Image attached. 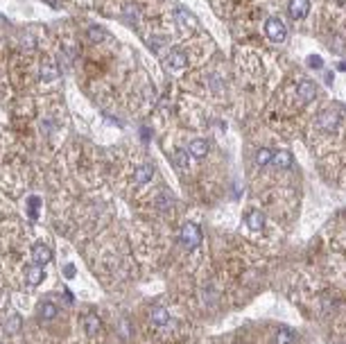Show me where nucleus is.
I'll return each mask as SVG.
<instances>
[{
  "label": "nucleus",
  "instance_id": "4",
  "mask_svg": "<svg viewBox=\"0 0 346 344\" xmlns=\"http://www.w3.org/2000/svg\"><path fill=\"white\" fill-rule=\"evenodd\" d=\"M288 11L294 21H303L310 11V0H290Z\"/></svg>",
  "mask_w": 346,
  "mask_h": 344
},
{
  "label": "nucleus",
  "instance_id": "14",
  "mask_svg": "<svg viewBox=\"0 0 346 344\" xmlns=\"http://www.w3.org/2000/svg\"><path fill=\"white\" fill-rule=\"evenodd\" d=\"M2 326H5V331L9 335H16L18 331H21V326H23L21 315H18V312H9V315L5 317V324H2Z\"/></svg>",
  "mask_w": 346,
  "mask_h": 344
},
{
  "label": "nucleus",
  "instance_id": "3",
  "mask_svg": "<svg viewBox=\"0 0 346 344\" xmlns=\"http://www.w3.org/2000/svg\"><path fill=\"white\" fill-rule=\"evenodd\" d=\"M297 95H299V100L301 102H312L314 97H317V86H314V82H310V80H301L299 82V86H297Z\"/></svg>",
  "mask_w": 346,
  "mask_h": 344
},
{
  "label": "nucleus",
  "instance_id": "7",
  "mask_svg": "<svg viewBox=\"0 0 346 344\" xmlns=\"http://www.w3.org/2000/svg\"><path fill=\"white\" fill-rule=\"evenodd\" d=\"M174 18L179 21V25L186 27V30H195V27H197V18L192 16L186 7H174Z\"/></svg>",
  "mask_w": 346,
  "mask_h": 344
},
{
  "label": "nucleus",
  "instance_id": "24",
  "mask_svg": "<svg viewBox=\"0 0 346 344\" xmlns=\"http://www.w3.org/2000/svg\"><path fill=\"white\" fill-rule=\"evenodd\" d=\"M75 274H77V269H75V265H73V263H66V265H64V276H68V279H73Z\"/></svg>",
  "mask_w": 346,
  "mask_h": 344
},
{
  "label": "nucleus",
  "instance_id": "21",
  "mask_svg": "<svg viewBox=\"0 0 346 344\" xmlns=\"http://www.w3.org/2000/svg\"><path fill=\"white\" fill-rule=\"evenodd\" d=\"M39 206H41V199H39L37 195H32V197L27 199V213H30L32 220H37V217H39Z\"/></svg>",
  "mask_w": 346,
  "mask_h": 344
},
{
  "label": "nucleus",
  "instance_id": "11",
  "mask_svg": "<svg viewBox=\"0 0 346 344\" xmlns=\"http://www.w3.org/2000/svg\"><path fill=\"white\" fill-rule=\"evenodd\" d=\"M165 64H168V68L179 70V68H183V66L188 64V57L181 52V50H172V52L165 57Z\"/></svg>",
  "mask_w": 346,
  "mask_h": 344
},
{
  "label": "nucleus",
  "instance_id": "6",
  "mask_svg": "<svg viewBox=\"0 0 346 344\" xmlns=\"http://www.w3.org/2000/svg\"><path fill=\"white\" fill-rule=\"evenodd\" d=\"M32 260L37 265H45L52 260V252H50L48 245H43V242H37L32 247Z\"/></svg>",
  "mask_w": 346,
  "mask_h": 344
},
{
  "label": "nucleus",
  "instance_id": "10",
  "mask_svg": "<svg viewBox=\"0 0 346 344\" xmlns=\"http://www.w3.org/2000/svg\"><path fill=\"white\" fill-rule=\"evenodd\" d=\"M45 279V269H43V265H30V267L25 269V281L27 285H39L41 281Z\"/></svg>",
  "mask_w": 346,
  "mask_h": 344
},
{
  "label": "nucleus",
  "instance_id": "19",
  "mask_svg": "<svg viewBox=\"0 0 346 344\" xmlns=\"http://www.w3.org/2000/svg\"><path fill=\"white\" fill-rule=\"evenodd\" d=\"M256 161H258V166H269V163L274 161V150L272 147H262V150H258Z\"/></svg>",
  "mask_w": 346,
  "mask_h": 344
},
{
  "label": "nucleus",
  "instance_id": "16",
  "mask_svg": "<svg viewBox=\"0 0 346 344\" xmlns=\"http://www.w3.org/2000/svg\"><path fill=\"white\" fill-rule=\"evenodd\" d=\"M149 319H152V324H156V326H165V324L170 322V312L165 310V308L156 306L149 310Z\"/></svg>",
  "mask_w": 346,
  "mask_h": 344
},
{
  "label": "nucleus",
  "instance_id": "25",
  "mask_svg": "<svg viewBox=\"0 0 346 344\" xmlns=\"http://www.w3.org/2000/svg\"><path fill=\"white\" fill-rule=\"evenodd\" d=\"M308 64H310V68H321V64H324V61H321V57H314V54H310Z\"/></svg>",
  "mask_w": 346,
  "mask_h": 344
},
{
  "label": "nucleus",
  "instance_id": "15",
  "mask_svg": "<svg viewBox=\"0 0 346 344\" xmlns=\"http://www.w3.org/2000/svg\"><path fill=\"white\" fill-rule=\"evenodd\" d=\"M37 315L41 319H54L57 317V306H54L52 301H41V303H39V308H37Z\"/></svg>",
  "mask_w": 346,
  "mask_h": 344
},
{
  "label": "nucleus",
  "instance_id": "22",
  "mask_svg": "<svg viewBox=\"0 0 346 344\" xmlns=\"http://www.w3.org/2000/svg\"><path fill=\"white\" fill-rule=\"evenodd\" d=\"M276 342L278 344H292L294 342V333L290 331V328H281L276 333Z\"/></svg>",
  "mask_w": 346,
  "mask_h": 344
},
{
  "label": "nucleus",
  "instance_id": "2",
  "mask_svg": "<svg viewBox=\"0 0 346 344\" xmlns=\"http://www.w3.org/2000/svg\"><path fill=\"white\" fill-rule=\"evenodd\" d=\"M181 242H183V247L188 249H195L202 245V229H199L197 224H183L181 229Z\"/></svg>",
  "mask_w": 346,
  "mask_h": 344
},
{
  "label": "nucleus",
  "instance_id": "13",
  "mask_svg": "<svg viewBox=\"0 0 346 344\" xmlns=\"http://www.w3.org/2000/svg\"><path fill=\"white\" fill-rule=\"evenodd\" d=\"M82 326H84V333L91 335V338L102 331V322L95 317V315H86V317L82 319Z\"/></svg>",
  "mask_w": 346,
  "mask_h": 344
},
{
  "label": "nucleus",
  "instance_id": "23",
  "mask_svg": "<svg viewBox=\"0 0 346 344\" xmlns=\"http://www.w3.org/2000/svg\"><path fill=\"white\" fill-rule=\"evenodd\" d=\"M172 204H174V199H172V197H170V195H165V193H163V195H161V197H159V199H156V206H159V209H161V211H168V209H170V206H172Z\"/></svg>",
  "mask_w": 346,
  "mask_h": 344
},
{
  "label": "nucleus",
  "instance_id": "12",
  "mask_svg": "<svg viewBox=\"0 0 346 344\" xmlns=\"http://www.w3.org/2000/svg\"><path fill=\"white\" fill-rule=\"evenodd\" d=\"M208 143L204 138H195V140H190V145H188V154L190 156H195V159H204V156L208 154Z\"/></svg>",
  "mask_w": 346,
  "mask_h": 344
},
{
  "label": "nucleus",
  "instance_id": "20",
  "mask_svg": "<svg viewBox=\"0 0 346 344\" xmlns=\"http://www.w3.org/2000/svg\"><path fill=\"white\" fill-rule=\"evenodd\" d=\"M278 168H290V163H292V154L290 152H274V161Z\"/></svg>",
  "mask_w": 346,
  "mask_h": 344
},
{
  "label": "nucleus",
  "instance_id": "8",
  "mask_svg": "<svg viewBox=\"0 0 346 344\" xmlns=\"http://www.w3.org/2000/svg\"><path fill=\"white\" fill-rule=\"evenodd\" d=\"M245 224L249 226L251 231H260L262 226H265V215H262L258 209H251L249 213L245 215Z\"/></svg>",
  "mask_w": 346,
  "mask_h": 344
},
{
  "label": "nucleus",
  "instance_id": "5",
  "mask_svg": "<svg viewBox=\"0 0 346 344\" xmlns=\"http://www.w3.org/2000/svg\"><path fill=\"white\" fill-rule=\"evenodd\" d=\"M39 75H41V82H45V84H48V82H57L61 73H59V66L54 64L52 59H45L41 64V73H39Z\"/></svg>",
  "mask_w": 346,
  "mask_h": 344
},
{
  "label": "nucleus",
  "instance_id": "17",
  "mask_svg": "<svg viewBox=\"0 0 346 344\" xmlns=\"http://www.w3.org/2000/svg\"><path fill=\"white\" fill-rule=\"evenodd\" d=\"M152 177H154V168L149 166V163H140L136 168V183H147Z\"/></svg>",
  "mask_w": 346,
  "mask_h": 344
},
{
  "label": "nucleus",
  "instance_id": "1",
  "mask_svg": "<svg viewBox=\"0 0 346 344\" xmlns=\"http://www.w3.org/2000/svg\"><path fill=\"white\" fill-rule=\"evenodd\" d=\"M265 34L272 39L274 43H283L288 39V27H285V23H283L281 18L272 16L265 21Z\"/></svg>",
  "mask_w": 346,
  "mask_h": 344
},
{
  "label": "nucleus",
  "instance_id": "9",
  "mask_svg": "<svg viewBox=\"0 0 346 344\" xmlns=\"http://www.w3.org/2000/svg\"><path fill=\"white\" fill-rule=\"evenodd\" d=\"M319 127L324 129V131H335V129L340 127V116H337L335 111H324L319 116Z\"/></svg>",
  "mask_w": 346,
  "mask_h": 344
},
{
  "label": "nucleus",
  "instance_id": "18",
  "mask_svg": "<svg viewBox=\"0 0 346 344\" xmlns=\"http://www.w3.org/2000/svg\"><path fill=\"white\" fill-rule=\"evenodd\" d=\"M172 161L179 170H188V163H190V154L186 150H174L172 152Z\"/></svg>",
  "mask_w": 346,
  "mask_h": 344
}]
</instances>
